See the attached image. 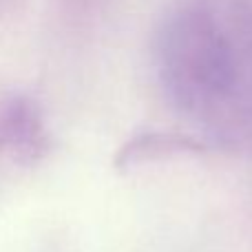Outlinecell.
I'll return each instance as SVG.
<instances>
[{
	"mask_svg": "<svg viewBox=\"0 0 252 252\" xmlns=\"http://www.w3.org/2000/svg\"><path fill=\"white\" fill-rule=\"evenodd\" d=\"M175 104L221 144L252 148V2L188 0L159 40Z\"/></svg>",
	"mask_w": 252,
	"mask_h": 252,
	"instance_id": "1",
	"label": "cell"
}]
</instances>
